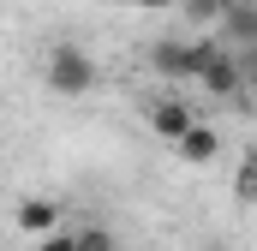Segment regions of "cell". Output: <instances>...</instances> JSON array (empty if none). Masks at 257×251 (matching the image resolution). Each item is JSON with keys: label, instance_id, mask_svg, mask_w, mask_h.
Instances as JSON below:
<instances>
[{"label": "cell", "instance_id": "6da1fadb", "mask_svg": "<svg viewBox=\"0 0 257 251\" xmlns=\"http://www.w3.org/2000/svg\"><path fill=\"white\" fill-rule=\"evenodd\" d=\"M186 78L203 84L209 96H239L251 72H245V60H233L215 36H197V42H186Z\"/></svg>", "mask_w": 257, "mask_h": 251}, {"label": "cell", "instance_id": "7a4b0ae2", "mask_svg": "<svg viewBox=\"0 0 257 251\" xmlns=\"http://www.w3.org/2000/svg\"><path fill=\"white\" fill-rule=\"evenodd\" d=\"M96 78H102V72H96V60H90L78 42H60V48L48 54V90H54V96H90Z\"/></svg>", "mask_w": 257, "mask_h": 251}, {"label": "cell", "instance_id": "3957f363", "mask_svg": "<svg viewBox=\"0 0 257 251\" xmlns=\"http://www.w3.org/2000/svg\"><path fill=\"white\" fill-rule=\"evenodd\" d=\"M192 126H197V114L186 108V102H180V96H162V102L150 108V132H156L162 144H180Z\"/></svg>", "mask_w": 257, "mask_h": 251}, {"label": "cell", "instance_id": "277c9868", "mask_svg": "<svg viewBox=\"0 0 257 251\" xmlns=\"http://www.w3.org/2000/svg\"><path fill=\"white\" fill-rule=\"evenodd\" d=\"M215 30H221L215 42H239V48H251V42H257V6H251V0H227L221 18H215Z\"/></svg>", "mask_w": 257, "mask_h": 251}, {"label": "cell", "instance_id": "5b68a950", "mask_svg": "<svg viewBox=\"0 0 257 251\" xmlns=\"http://www.w3.org/2000/svg\"><path fill=\"white\" fill-rule=\"evenodd\" d=\"M12 221H18V233H36V239H48V233H60V221H66V215H60V203H54V197H24Z\"/></svg>", "mask_w": 257, "mask_h": 251}, {"label": "cell", "instance_id": "8992f818", "mask_svg": "<svg viewBox=\"0 0 257 251\" xmlns=\"http://www.w3.org/2000/svg\"><path fill=\"white\" fill-rule=\"evenodd\" d=\"M174 150H180V162H192V168H209V162L221 156V132H215V126H203V120H197L192 132H186V138L174 144Z\"/></svg>", "mask_w": 257, "mask_h": 251}, {"label": "cell", "instance_id": "52a82bcc", "mask_svg": "<svg viewBox=\"0 0 257 251\" xmlns=\"http://www.w3.org/2000/svg\"><path fill=\"white\" fill-rule=\"evenodd\" d=\"M150 66H156L162 78H186V42H174V36H162V42L150 48Z\"/></svg>", "mask_w": 257, "mask_h": 251}, {"label": "cell", "instance_id": "ba28073f", "mask_svg": "<svg viewBox=\"0 0 257 251\" xmlns=\"http://www.w3.org/2000/svg\"><path fill=\"white\" fill-rule=\"evenodd\" d=\"M221 6H227V0H180V12H186L192 24H209V30H215V18H221Z\"/></svg>", "mask_w": 257, "mask_h": 251}, {"label": "cell", "instance_id": "9c48e42d", "mask_svg": "<svg viewBox=\"0 0 257 251\" xmlns=\"http://www.w3.org/2000/svg\"><path fill=\"white\" fill-rule=\"evenodd\" d=\"M72 251H114V233L108 227H84V233H72Z\"/></svg>", "mask_w": 257, "mask_h": 251}, {"label": "cell", "instance_id": "30bf717a", "mask_svg": "<svg viewBox=\"0 0 257 251\" xmlns=\"http://www.w3.org/2000/svg\"><path fill=\"white\" fill-rule=\"evenodd\" d=\"M36 251H72V233H66V227H60V233H48V239H42V245H36Z\"/></svg>", "mask_w": 257, "mask_h": 251}, {"label": "cell", "instance_id": "8fae6325", "mask_svg": "<svg viewBox=\"0 0 257 251\" xmlns=\"http://www.w3.org/2000/svg\"><path fill=\"white\" fill-rule=\"evenodd\" d=\"M132 6H144V12H168V6H180V0H132Z\"/></svg>", "mask_w": 257, "mask_h": 251}, {"label": "cell", "instance_id": "7c38bea8", "mask_svg": "<svg viewBox=\"0 0 257 251\" xmlns=\"http://www.w3.org/2000/svg\"><path fill=\"white\" fill-rule=\"evenodd\" d=\"M209 251H227V245H209Z\"/></svg>", "mask_w": 257, "mask_h": 251}]
</instances>
